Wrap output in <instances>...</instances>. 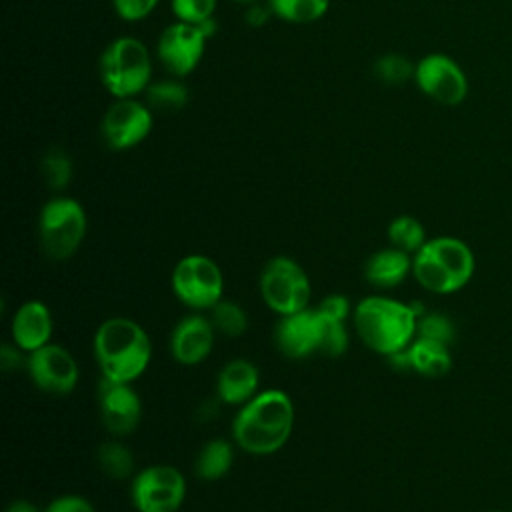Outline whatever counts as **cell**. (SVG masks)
Masks as SVG:
<instances>
[{
	"label": "cell",
	"mask_w": 512,
	"mask_h": 512,
	"mask_svg": "<svg viewBox=\"0 0 512 512\" xmlns=\"http://www.w3.org/2000/svg\"><path fill=\"white\" fill-rule=\"evenodd\" d=\"M408 360L410 370L426 378H440L452 368V354L448 344L422 336H416L408 346Z\"/></svg>",
	"instance_id": "obj_20"
},
{
	"label": "cell",
	"mask_w": 512,
	"mask_h": 512,
	"mask_svg": "<svg viewBox=\"0 0 512 512\" xmlns=\"http://www.w3.org/2000/svg\"><path fill=\"white\" fill-rule=\"evenodd\" d=\"M4 512H42L38 510V506L30 500H24V498H18V500H12Z\"/></svg>",
	"instance_id": "obj_37"
},
{
	"label": "cell",
	"mask_w": 512,
	"mask_h": 512,
	"mask_svg": "<svg viewBox=\"0 0 512 512\" xmlns=\"http://www.w3.org/2000/svg\"><path fill=\"white\" fill-rule=\"evenodd\" d=\"M260 372L256 364L246 358L226 362L216 378V394L224 404L242 406L258 394Z\"/></svg>",
	"instance_id": "obj_18"
},
{
	"label": "cell",
	"mask_w": 512,
	"mask_h": 512,
	"mask_svg": "<svg viewBox=\"0 0 512 512\" xmlns=\"http://www.w3.org/2000/svg\"><path fill=\"white\" fill-rule=\"evenodd\" d=\"M418 88L432 100L454 106L466 98L468 82L462 68L446 54H428L414 68Z\"/></svg>",
	"instance_id": "obj_12"
},
{
	"label": "cell",
	"mask_w": 512,
	"mask_h": 512,
	"mask_svg": "<svg viewBox=\"0 0 512 512\" xmlns=\"http://www.w3.org/2000/svg\"><path fill=\"white\" fill-rule=\"evenodd\" d=\"M388 240H390V246L414 256L426 242V230L420 220H416L414 216L402 214L388 224Z\"/></svg>",
	"instance_id": "obj_25"
},
{
	"label": "cell",
	"mask_w": 512,
	"mask_h": 512,
	"mask_svg": "<svg viewBox=\"0 0 512 512\" xmlns=\"http://www.w3.org/2000/svg\"><path fill=\"white\" fill-rule=\"evenodd\" d=\"M234 462V450L228 440L214 438L206 442L196 456V476L202 480H220L224 478Z\"/></svg>",
	"instance_id": "obj_21"
},
{
	"label": "cell",
	"mask_w": 512,
	"mask_h": 512,
	"mask_svg": "<svg viewBox=\"0 0 512 512\" xmlns=\"http://www.w3.org/2000/svg\"><path fill=\"white\" fill-rule=\"evenodd\" d=\"M170 8L180 22L200 24L212 18L216 0H170Z\"/></svg>",
	"instance_id": "obj_31"
},
{
	"label": "cell",
	"mask_w": 512,
	"mask_h": 512,
	"mask_svg": "<svg viewBox=\"0 0 512 512\" xmlns=\"http://www.w3.org/2000/svg\"><path fill=\"white\" fill-rule=\"evenodd\" d=\"M476 258L472 248L454 236H438L424 242L412 256V276L432 294L462 290L474 276Z\"/></svg>",
	"instance_id": "obj_4"
},
{
	"label": "cell",
	"mask_w": 512,
	"mask_h": 512,
	"mask_svg": "<svg viewBox=\"0 0 512 512\" xmlns=\"http://www.w3.org/2000/svg\"><path fill=\"white\" fill-rule=\"evenodd\" d=\"M42 512H96L92 502L78 494H64L54 498Z\"/></svg>",
	"instance_id": "obj_33"
},
{
	"label": "cell",
	"mask_w": 512,
	"mask_h": 512,
	"mask_svg": "<svg viewBox=\"0 0 512 512\" xmlns=\"http://www.w3.org/2000/svg\"><path fill=\"white\" fill-rule=\"evenodd\" d=\"M130 496L138 512H176L186 498V480L178 468L154 464L134 474Z\"/></svg>",
	"instance_id": "obj_9"
},
{
	"label": "cell",
	"mask_w": 512,
	"mask_h": 512,
	"mask_svg": "<svg viewBox=\"0 0 512 512\" xmlns=\"http://www.w3.org/2000/svg\"><path fill=\"white\" fill-rule=\"evenodd\" d=\"M96 462L102 474L112 480H126L134 472V456L118 440L102 442L96 450Z\"/></svg>",
	"instance_id": "obj_23"
},
{
	"label": "cell",
	"mask_w": 512,
	"mask_h": 512,
	"mask_svg": "<svg viewBox=\"0 0 512 512\" xmlns=\"http://www.w3.org/2000/svg\"><path fill=\"white\" fill-rule=\"evenodd\" d=\"M88 220L82 204L68 196L50 198L38 216V240L50 260L70 258L86 236Z\"/></svg>",
	"instance_id": "obj_6"
},
{
	"label": "cell",
	"mask_w": 512,
	"mask_h": 512,
	"mask_svg": "<svg viewBox=\"0 0 512 512\" xmlns=\"http://www.w3.org/2000/svg\"><path fill=\"white\" fill-rule=\"evenodd\" d=\"M352 322L366 348L390 356L412 344L416 338L418 314L412 304L386 296H368L354 306Z\"/></svg>",
	"instance_id": "obj_3"
},
{
	"label": "cell",
	"mask_w": 512,
	"mask_h": 512,
	"mask_svg": "<svg viewBox=\"0 0 512 512\" xmlns=\"http://www.w3.org/2000/svg\"><path fill=\"white\" fill-rule=\"evenodd\" d=\"M100 418L112 436H126L136 430L142 418V402L132 384L102 378L98 388Z\"/></svg>",
	"instance_id": "obj_14"
},
{
	"label": "cell",
	"mask_w": 512,
	"mask_h": 512,
	"mask_svg": "<svg viewBox=\"0 0 512 512\" xmlns=\"http://www.w3.org/2000/svg\"><path fill=\"white\" fill-rule=\"evenodd\" d=\"M100 80L116 98H134L144 92L152 78L148 48L132 36L112 40L100 56Z\"/></svg>",
	"instance_id": "obj_5"
},
{
	"label": "cell",
	"mask_w": 512,
	"mask_h": 512,
	"mask_svg": "<svg viewBox=\"0 0 512 512\" xmlns=\"http://www.w3.org/2000/svg\"><path fill=\"white\" fill-rule=\"evenodd\" d=\"M210 322L216 328V332L230 338L244 334L248 328V316L244 308L224 298L210 308Z\"/></svg>",
	"instance_id": "obj_26"
},
{
	"label": "cell",
	"mask_w": 512,
	"mask_h": 512,
	"mask_svg": "<svg viewBox=\"0 0 512 512\" xmlns=\"http://www.w3.org/2000/svg\"><path fill=\"white\" fill-rule=\"evenodd\" d=\"M146 92V106L158 114L180 112L188 102V88L174 76L150 82Z\"/></svg>",
	"instance_id": "obj_22"
},
{
	"label": "cell",
	"mask_w": 512,
	"mask_h": 512,
	"mask_svg": "<svg viewBox=\"0 0 512 512\" xmlns=\"http://www.w3.org/2000/svg\"><path fill=\"white\" fill-rule=\"evenodd\" d=\"M260 294L264 304L278 316H288L308 308L312 286L306 270L288 256L266 262L260 274Z\"/></svg>",
	"instance_id": "obj_7"
},
{
	"label": "cell",
	"mask_w": 512,
	"mask_h": 512,
	"mask_svg": "<svg viewBox=\"0 0 512 512\" xmlns=\"http://www.w3.org/2000/svg\"><path fill=\"white\" fill-rule=\"evenodd\" d=\"M414 68L416 66H412V62L402 54H384L376 60L374 74L380 82L398 86L404 84L410 76H414Z\"/></svg>",
	"instance_id": "obj_29"
},
{
	"label": "cell",
	"mask_w": 512,
	"mask_h": 512,
	"mask_svg": "<svg viewBox=\"0 0 512 512\" xmlns=\"http://www.w3.org/2000/svg\"><path fill=\"white\" fill-rule=\"evenodd\" d=\"M40 172L50 190H62L72 178V160L60 146L46 150L40 162Z\"/></svg>",
	"instance_id": "obj_27"
},
{
	"label": "cell",
	"mask_w": 512,
	"mask_h": 512,
	"mask_svg": "<svg viewBox=\"0 0 512 512\" xmlns=\"http://www.w3.org/2000/svg\"><path fill=\"white\" fill-rule=\"evenodd\" d=\"M318 312V310H316ZM320 318V346L324 356H342L348 350V330L344 320H336L318 312Z\"/></svg>",
	"instance_id": "obj_28"
},
{
	"label": "cell",
	"mask_w": 512,
	"mask_h": 512,
	"mask_svg": "<svg viewBox=\"0 0 512 512\" xmlns=\"http://www.w3.org/2000/svg\"><path fill=\"white\" fill-rule=\"evenodd\" d=\"M274 340L278 350L292 360H300L318 352L320 318L316 308H306L288 316H280Z\"/></svg>",
	"instance_id": "obj_16"
},
{
	"label": "cell",
	"mask_w": 512,
	"mask_h": 512,
	"mask_svg": "<svg viewBox=\"0 0 512 512\" xmlns=\"http://www.w3.org/2000/svg\"><path fill=\"white\" fill-rule=\"evenodd\" d=\"M272 14L292 24H306L322 18L330 0H268Z\"/></svg>",
	"instance_id": "obj_24"
},
{
	"label": "cell",
	"mask_w": 512,
	"mask_h": 512,
	"mask_svg": "<svg viewBox=\"0 0 512 512\" xmlns=\"http://www.w3.org/2000/svg\"><path fill=\"white\" fill-rule=\"evenodd\" d=\"M94 356L102 378L132 384L150 364V336L130 318H108L96 328Z\"/></svg>",
	"instance_id": "obj_2"
},
{
	"label": "cell",
	"mask_w": 512,
	"mask_h": 512,
	"mask_svg": "<svg viewBox=\"0 0 512 512\" xmlns=\"http://www.w3.org/2000/svg\"><path fill=\"white\" fill-rule=\"evenodd\" d=\"M24 366L34 386L46 394L66 396L76 388L80 378L74 356L66 348L50 342L30 352Z\"/></svg>",
	"instance_id": "obj_11"
},
{
	"label": "cell",
	"mask_w": 512,
	"mask_h": 512,
	"mask_svg": "<svg viewBox=\"0 0 512 512\" xmlns=\"http://www.w3.org/2000/svg\"><path fill=\"white\" fill-rule=\"evenodd\" d=\"M158 0H112V6L116 14L126 22H138L146 18L154 8Z\"/></svg>",
	"instance_id": "obj_32"
},
{
	"label": "cell",
	"mask_w": 512,
	"mask_h": 512,
	"mask_svg": "<svg viewBox=\"0 0 512 512\" xmlns=\"http://www.w3.org/2000/svg\"><path fill=\"white\" fill-rule=\"evenodd\" d=\"M236 2H242V4H254V2H258V0H236Z\"/></svg>",
	"instance_id": "obj_38"
},
{
	"label": "cell",
	"mask_w": 512,
	"mask_h": 512,
	"mask_svg": "<svg viewBox=\"0 0 512 512\" xmlns=\"http://www.w3.org/2000/svg\"><path fill=\"white\" fill-rule=\"evenodd\" d=\"M206 36L196 24L180 22L166 26L158 38V58L176 78L190 74L204 56Z\"/></svg>",
	"instance_id": "obj_13"
},
{
	"label": "cell",
	"mask_w": 512,
	"mask_h": 512,
	"mask_svg": "<svg viewBox=\"0 0 512 512\" xmlns=\"http://www.w3.org/2000/svg\"><path fill=\"white\" fill-rule=\"evenodd\" d=\"M294 428V404L280 388L258 392L240 406L232 420V438L248 454L278 452Z\"/></svg>",
	"instance_id": "obj_1"
},
{
	"label": "cell",
	"mask_w": 512,
	"mask_h": 512,
	"mask_svg": "<svg viewBox=\"0 0 512 512\" xmlns=\"http://www.w3.org/2000/svg\"><path fill=\"white\" fill-rule=\"evenodd\" d=\"M412 274V254L394 246L374 252L364 264V278L376 288H396Z\"/></svg>",
	"instance_id": "obj_19"
},
{
	"label": "cell",
	"mask_w": 512,
	"mask_h": 512,
	"mask_svg": "<svg viewBox=\"0 0 512 512\" xmlns=\"http://www.w3.org/2000/svg\"><path fill=\"white\" fill-rule=\"evenodd\" d=\"M152 124V110L144 102L136 98H116L102 118L100 134L110 150H128L150 134Z\"/></svg>",
	"instance_id": "obj_10"
},
{
	"label": "cell",
	"mask_w": 512,
	"mask_h": 512,
	"mask_svg": "<svg viewBox=\"0 0 512 512\" xmlns=\"http://www.w3.org/2000/svg\"><path fill=\"white\" fill-rule=\"evenodd\" d=\"M22 352L14 342H4L0 348V368L4 372H12L14 368L26 364V360L22 358Z\"/></svg>",
	"instance_id": "obj_35"
},
{
	"label": "cell",
	"mask_w": 512,
	"mask_h": 512,
	"mask_svg": "<svg viewBox=\"0 0 512 512\" xmlns=\"http://www.w3.org/2000/svg\"><path fill=\"white\" fill-rule=\"evenodd\" d=\"M318 312H322L324 316L336 318V320H344L350 316V300L344 294H328L316 308Z\"/></svg>",
	"instance_id": "obj_34"
},
{
	"label": "cell",
	"mask_w": 512,
	"mask_h": 512,
	"mask_svg": "<svg viewBox=\"0 0 512 512\" xmlns=\"http://www.w3.org/2000/svg\"><path fill=\"white\" fill-rule=\"evenodd\" d=\"M416 336L450 344V340L454 338V326H452V322H450L444 314H440V312H424V314L418 316Z\"/></svg>",
	"instance_id": "obj_30"
},
{
	"label": "cell",
	"mask_w": 512,
	"mask_h": 512,
	"mask_svg": "<svg viewBox=\"0 0 512 512\" xmlns=\"http://www.w3.org/2000/svg\"><path fill=\"white\" fill-rule=\"evenodd\" d=\"M270 6L268 8H264V6H260L258 2H254V4H250L248 6V10H246V14H244V18H246V22L250 24V26H262L266 20H268V16H270Z\"/></svg>",
	"instance_id": "obj_36"
},
{
	"label": "cell",
	"mask_w": 512,
	"mask_h": 512,
	"mask_svg": "<svg viewBox=\"0 0 512 512\" xmlns=\"http://www.w3.org/2000/svg\"><path fill=\"white\" fill-rule=\"evenodd\" d=\"M170 284L174 296L192 310H210L224 294L220 266L202 254H190L178 260Z\"/></svg>",
	"instance_id": "obj_8"
},
{
	"label": "cell",
	"mask_w": 512,
	"mask_h": 512,
	"mask_svg": "<svg viewBox=\"0 0 512 512\" xmlns=\"http://www.w3.org/2000/svg\"><path fill=\"white\" fill-rule=\"evenodd\" d=\"M52 328L54 322L48 306L40 300H28L14 312L10 334L12 342L30 354L50 342Z\"/></svg>",
	"instance_id": "obj_17"
},
{
	"label": "cell",
	"mask_w": 512,
	"mask_h": 512,
	"mask_svg": "<svg viewBox=\"0 0 512 512\" xmlns=\"http://www.w3.org/2000/svg\"><path fill=\"white\" fill-rule=\"evenodd\" d=\"M216 328L202 314L184 316L170 334V354L178 364L196 366L204 362L214 348Z\"/></svg>",
	"instance_id": "obj_15"
}]
</instances>
